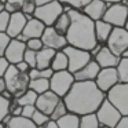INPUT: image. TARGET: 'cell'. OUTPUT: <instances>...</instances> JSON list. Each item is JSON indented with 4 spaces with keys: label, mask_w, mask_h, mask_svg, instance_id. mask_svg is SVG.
Listing matches in <instances>:
<instances>
[{
    "label": "cell",
    "mask_w": 128,
    "mask_h": 128,
    "mask_svg": "<svg viewBox=\"0 0 128 128\" xmlns=\"http://www.w3.org/2000/svg\"><path fill=\"white\" fill-rule=\"evenodd\" d=\"M34 112H36V106H22V114H21V116L25 117V118L32 120Z\"/></svg>",
    "instance_id": "60d3db41"
},
{
    "label": "cell",
    "mask_w": 128,
    "mask_h": 128,
    "mask_svg": "<svg viewBox=\"0 0 128 128\" xmlns=\"http://www.w3.org/2000/svg\"><path fill=\"white\" fill-rule=\"evenodd\" d=\"M10 42H11V39L7 36V33H0V56H4L6 48L8 47Z\"/></svg>",
    "instance_id": "ab89813d"
},
{
    "label": "cell",
    "mask_w": 128,
    "mask_h": 128,
    "mask_svg": "<svg viewBox=\"0 0 128 128\" xmlns=\"http://www.w3.org/2000/svg\"><path fill=\"white\" fill-rule=\"evenodd\" d=\"M64 52L68 56V70L72 74H74L76 72L83 69L87 64H90L94 59L91 56V54H90V51L80 50V48H76V47H70V46H68L65 48Z\"/></svg>",
    "instance_id": "5b68a950"
},
{
    "label": "cell",
    "mask_w": 128,
    "mask_h": 128,
    "mask_svg": "<svg viewBox=\"0 0 128 128\" xmlns=\"http://www.w3.org/2000/svg\"><path fill=\"white\" fill-rule=\"evenodd\" d=\"M116 69L120 83L128 84V58H120V62Z\"/></svg>",
    "instance_id": "83f0119b"
},
{
    "label": "cell",
    "mask_w": 128,
    "mask_h": 128,
    "mask_svg": "<svg viewBox=\"0 0 128 128\" xmlns=\"http://www.w3.org/2000/svg\"><path fill=\"white\" fill-rule=\"evenodd\" d=\"M40 39H42L44 47L51 48V50H54L55 52H58V51H64L65 48L68 47L66 37H64V36H61L59 33H56V32L54 30L52 26L46 28L44 33H43V36L40 37Z\"/></svg>",
    "instance_id": "7c38bea8"
},
{
    "label": "cell",
    "mask_w": 128,
    "mask_h": 128,
    "mask_svg": "<svg viewBox=\"0 0 128 128\" xmlns=\"http://www.w3.org/2000/svg\"><path fill=\"white\" fill-rule=\"evenodd\" d=\"M36 54L30 50H26L25 51V55H24V62L28 64V66L30 69H36Z\"/></svg>",
    "instance_id": "74e56055"
},
{
    "label": "cell",
    "mask_w": 128,
    "mask_h": 128,
    "mask_svg": "<svg viewBox=\"0 0 128 128\" xmlns=\"http://www.w3.org/2000/svg\"><path fill=\"white\" fill-rule=\"evenodd\" d=\"M112 30H113V26L106 24L105 21L95 22V40H96L98 44L105 46L109 36H110V33H112Z\"/></svg>",
    "instance_id": "44dd1931"
},
{
    "label": "cell",
    "mask_w": 128,
    "mask_h": 128,
    "mask_svg": "<svg viewBox=\"0 0 128 128\" xmlns=\"http://www.w3.org/2000/svg\"><path fill=\"white\" fill-rule=\"evenodd\" d=\"M34 2H36L37 7H42V6H46V4H48V3H52L55 0H34Z\"/></svg>",
    "instance_id": "bcb514c9"
},
{
    "label": "cell",
    "mask_w": 128,
    "mask_h": 128,
    "mask_svg": "<svg viewBox=\"0 0 128 128\" xmlns=\"http://www.w3.org/2000/svg\"><path fill=\"white\" fill-rule=\"evenodd\" d=\"M2 11H4V3L0 2V12H2Z\"/></svg>",
    "instance_id": "f907efd6"
},
{
    "label": "cell",
    "mask_w": 128,
    "mask_h": 128,
    "mask_svg": "<svg viewBox=\"0 0 128 128\" xmlns=\"http://www.w3.org/2000/svg\"><path fill=\"white\" fill-rule=\"evenodd\" d=\"M121 58H128V48L125 50V52L122 54V56H121Z\"/></svg>",
    "instance_id": "681fc988"
},
{
    "label": "cell",
    "mask_w": 128,
    "mask_h": 128,
    "mask_svg": "<svg viewBox=\"0 0 128 128\" xmlns=\"http://www.w3.org/2000/svg\"><path fill=\"white\" fill-rule=\"evenodd\" d=\"M95 114L98 117V121H99L100 127H105V128H114L122 117L120 114V112L108 99L103 100V103L99 106V109L96 110Z\"/></svg>",
    "instance_id": "ba28073f"
},
{
    "label": "cell",
    "mask_w": 128,
    "mask_h": 128,
    "mask_svg": "<svg viewBox=\"0 0 128 128\" xmlns=\"http://www.w3.org/2000/svg\"><path fill=\"white\" fill-rule=\"evenodd\" d=\"M62 12H64V6L59 3L58 0H55L52 3L46 4V6L37 7L33 17L36 20H39L40 22H43L48 28V26H52L55 24V21L59 18V15Z\"/></svg>",
    "instance_id": "52a82bcc"
},
{
    "label": "cell",
    "mask_w": 128,
    "mask_h": 128,
    "mask_svg": "<svg viewBox=\"0 0 128 128\" xmlns=\"http://www.w3.org/2000/svg\"><path fill=\"white\" fill-rule=\"evenodd\" d=\"M106 99L103 94L94 81L88 83H74L70 91L64 98L69 113L84 116V114L96 113L99 106Z\"/></svg>",
    "instance_id": "6da1fadb"
},
{
    "label": "cell",
    "mask_w": 128,
    "mask_h": 128,
    "mask_svg": "<svg viewBox=\"0 0 128 128\" xmlns=\"http://www.w3.org/2000/svg\"><path fill=\"white\" fill-rule=\"evenodd\" d=\"M8 66H10V64L7 62V59L4 56H0V77H4Z\"/></svg>",
    "instance_id": "b9f144b4"
},
{
    "label": "cell",
    "mask_w": 128,
    "mask_h": 128,
    "mask_svg": "<svg viewBox=\"0 0 128 128\" xmlns=\"http://www.w3.org/2000/svg\"><path fill=\"white\" fill-rule=\"evenodd\" d=\"M69 113V110H68V108H66V105H65V102H64V99L61 100V102L56 105V108L54 109V112L51 113V116H50V120H52V121H58V120H61L62 117H65L66 114Z\"/></svg>",
    "instance_id": "1f68e13d"
},
{
    "label": "cell",
    "mask_w": 128,
    "mask_h": 128,
    "mask_svg": "<svg viewBox=\"0 0 128 128\" xmlns=\"http://www.w3.org/2000/svg\"><path fill=\"white\" fill-rule=\"evenodd\" d=\"M4 125H7V128H37L30 118H25V117H22V116L11 117L10 121Z\"/></svg>",
    "instance_id": "d4e9b609"
},
{
    "label": "cell",
    "mask_w": 128,
    "mask_h": 128,
    "mask_svg": "<svg viewBox=\"0 0 128 128\" xmlns=\"http://www.w3.org/2000/svg\"><path fill=\"white\" fill-rule=\"evenodd\" d=\"M100 72V68L96 62L92 59L90 64H87L83 69H80L78 72H76L73 74L76 83H88V81H95Z\"/></svg>",
    "instance_id": "e0dca14e"
},
{
    "label": "cell",
    "mask_w": 128,
    "mask_h": 128,
    "mask_svg": "<svg viewBox=\"0 0 128 128\" xmlns=\"http://www.w3.org/2000/svg\"><path fill=\"white\" fill-rule=\"evenodd\" d=\"M42 128H59V127H58V122H56V121H52V120H50V121H48L47 124H44Z\"/></svg>",
    "instance_id": "f6af8a7d"
},
{
    "label": "cell",
    "mask_w": 128,
    "mask_h": 128,
    "mask_svg": "<svg viewBox=\"0 0 128 128\" xmlns=\"http://www.w3.org/2000/svg\"><path fill=\"white\" fill-rule=\"evenodd\" d=\"M28 18L22 14V12H15V14H10V22L7 26V36L10 39H17L21 33L24 32L26 24H28Z\"/></svg>",
    "instance_id": "2e32d148"
},
{
    "label": "cell",
    "mask_w": 128,
    "mask_h": 128,
    "mask_svg": "<svg viewBox=\"0 0 128 128\" xmlns=\"http://www.w3.org/2000/svg\"><path fill=\"white\" fill-rule=\"evenodd\" d=\"M100 2H103V3L106 4V6H113V4H118V3H121L122 0H100Z\"/></svg>",
    "instance_id": "7dc6e473"
},
{
    "label": "cell",
    "mask_w": 128,
    "mask_h": 128,
    "mask_svg": "<svg viewBox=\"0 0 128 128\" xmlns=\"http://www.w3.org/2000/svg\"><path fill=\"white\" fill-rule=\"evenodd\" d=\"M96 84V87L103 92L108 94L113 87H116L120 83L118 80V74H117V69L116 68H108V69H100L99 74H98L96 80L94 81Z\"/></svg>",
    "instance_id": "8fae6325"
},
{
    "label": "cell",
    "mask_w": 128,
    "mask_h": 128,
    "mask_svg": "<svg viewBox=\"0 0 128 128\" xmlns=\"http://www.w3.org/2000/svg\"><path fill=\"white\" fill-rule=\"evenodd\" d=\"M94 61L99 65L100 69H108V68H117L120 58L117 55H114L106 46H103L99 52L94 56Z\"/></svg>",
    "instance_id": "d6986e66"
},
{
    "label": "cell",
    "mask_w": 128,
    "mask_h": 128,
    "mask_svg": "<svg viewBox=\"0 0 128 128\" xmlns=\"http://www.w3.org/2000/svg\"><path fill=\"white\" fill-rule=\"evenodd\" d=\"M46 28H47V26H46L44 24L40 22L39 20H36V18L33 17L32 20L28 21L24 32L17 37V39L22 43H26L28 40H32V39H40V37L43 36V33H44Z\"/></svg>",
    "instance_id": "5bb4252c"
},
{
    "label": "cell",
    "mask_w": 128,
    "mask_h": 128,
    "mask_svg": "<svg viewBox=\"0 0 128 128\" xmlns=\"http://www.w3.org/2000/svg\"><path fill=\"white\" fill-rule=\"evenodd\" d=\"M122 4H124V6H125V7H127V8H128V2H125V3H122Z\"/></svg>",
    "instance_id": "db71d44e"
},
{
    "label": "cell",
    "mask_w": 128,
    "mask_h": 128,
    "mask_svg": "<svg viewBox=\"0 0 128 128\" xmlns=\"http://www.w3.org/2000/svg\"><path fill=\"white\" fill-rule=\"evenodd\" d=\"M55 56V51L44 47L36 54V69H51V62Z\"/></svg>",
    "instance_id": "ffe728a7"
},
{
    "label": "cell",
    "mask_w": 128,
    "mask_h": 128,
    "mask_svg": "<svg viewBox=\"0 0 128 128\" xmlns=\"http://www.w3.org/2000/svg\"><path fill=\"white\" fill-rule=\"evenodd\" d=\"M4 91H7L6 81H4V78H3V77H0V94H3Z\"/></svg>",
    "instance_id": "c3c4849f"
},
{
    "label": "cell",
    "mask_w": 128,
    "mask_h": 128,
    "mask_svg": "<svg viewBox=\"0 0 128 128\" xmlns=\"http://www.w3.org/2000/svg\"><path fill=\"white\" fill-rule=\"evenodd\" d=\"M52 70L51 69H30L29 72V78L30 80H37V78H46V80H50L51 76H52Z\"/></svg>",
    "instance_id": "4dcf8cb0"
},
{
    "label": "cell",
    "mask_w": 128,
    "mask_h": 128,
    "mask_svg": "<svg viewBox=\"0 0 128 128\" xmlns=\"http://www.w3.org/2000/svg\"><path fill=\"white\" fill-rule=\"evenodd\" d=\"M125 2H128V0H122V2H121V3H125Z\"/></svg>",
    "instance_id": "11a10c76"
},
{
    "label": "cell",
    "mask_w": 128,
    "mask_h": 128,
    "mask_svg": "<svg viewBox=\"0 0 128 128\" xmlns=\"http://www.w3.org/2000/svg\"><path fill=\"white\" fill-rule=\"evenodd\" d=\"M8 22H10V14L4 10V11L0 12V33H6Z\"/></svg>",
    "instance_id": "f35d334b"
},
{
    "label": "cell",
    "mask_w": 128,
    "mask_h": 128,
    "mask_svg": "<svg viewBox=\"0 0 128 128\" xmlns=\"http://www.w3.org/2000/svg\"><path fill=\"white\" fill-rule=\"evenodd\" d=\"M58 2L62 4V6H68V7H70V8H73V10L81 11L87 4L91 3L92 0H58Z\"/></svg>",
    "instance_id": "d6a6232c"
},
{
    "label": "cell",
    "mask_w": 128,
    "mask_h": 128,
    "mask_svg": "<svg viewBox=\"0 0 128 128\" xmlns=\"http://www.w3.org/2000/svg\"><path fill=\"white\" fill-rule=\"evenodd\" d=\"M3 78L6 81L7 91L12 95L14 99H18L21 95H24L29 90V83H30L29 76L25 73H21L14 65L8 66Z\"/></svg>",
    "instance_id": "3957f363"
},
{
    "label": "cell",
    "mask_w": 128,
    "mask_h": 128,
    "mask_svg": "<svg viewBox=\"0 0 128 128\" xmlns=\"http://www.w3.org/2000/svg\"><path fill=\"white\" fill-rule=\"evenodd\" d=\"M114 128H128V116H122L121 120L118 121V124Z\"/></svg>",
    "instance_id": "ee69618b"
},
{
    "label": "cell",
    "mask_w": 128,
    "mask_h": 128,
    "mask_svg": "<svg viewBox=\"0 0 128 128\" xmlns=\"http://www.w3.org/2000/svg\"><path fill=\"white\" fill-rule=\"evenodd\" d=\"M106 10H108V6H106L103 2H100V0H92L91 3H88L83 10H81V12H83L86 17H88L91 21L98 22V21L103 20Z\"/></svg>",
    "instance_id": "ac0fdd59"
},
{
    "label": "cell",
    "mask_w": 128,
    "mask_h": 128,
    "mask_svg": "<svg viewBox=\"0 0 128 128\" xmlns=\"http://www.w3.org/2000/svg\"><path fill=\"white\" fill-rule=\"evenodd\" d=\"M26 51V44L20 42L18 39H11L8 47L6 48L4 52V58L7 59L10 65H17L24 61V55Z\"/></svg>",
    "instance_id": "9a60e30c"
},
{
    "label": "cell",
    "mask_w": 128,
    "mask_h": 128,
    "mask_svg": "<svg viewBox=\"0 0 128 128\" xmlns=\"http://www.w3.org/2000/svg\"><path fill=\"white\" fill-rule=\"evenodd\" d=\"M25 0H6L4 2V10L8 14H15V12L22 11V6Z\"/></svg>",
    "instance_id": "f546056e"
},
{
    "label": "cell",
    "mask_w": 128,
    "mask_h": 128,
    "mask_svg": "<svg viewBox=\"0 0 128 128\" xmlns=\"http://www.w3.org/2000/svg\"><path fill=\"white\" fill-rule=\"evenodd\" d=\"M68 12H69L70 20H72L69 32L65 36L68 46L80 48V50L91 51L98 44L95 40V22L91 21L88 17H86L78 10L70 8Z\"/></svg>",
    "instance_id": "7a4b0ae2"
},
{
    "label": "cell",
    "mask_w": 128,
    "mask_h": 128,
    "mask_svg": "<svg viewBox=\"0 0 128 128\" xmlns=\"http://www.w3.org/2000/svg\"><path fill=\"white\" fill-rule=\"evenodd\" d=\"M100 128H105V127H100Z\"/></svg>",
    "instance_id": "6f0895ef"
},
{
    "label": "cell",
    "mask_w": 128,
    "mask_h": 128,
    "mask_svg": "<svg viewBox=\"0 0 128 128\" xmlns=\"http://www.w3.org/2000/svg\"><path fill=\"white\" fill-rule=\"evenodd\" d=\"M25 44H26V50H30V51H33V52H39V51H42L43 48H44L42 39H32V40H28Z\"/></svg>",
    "instance_id": "8d00e7d4"
},
{
    "label": "cell",
    "mask_w": 128,
    "mask_h": 128,
    "mask_svg": "<svg viewBox=\"0 0 128 128\" xmlns=\"http://www.w3.org/2000/svg\"><path fill=\"white\" fill-rule=\"evenodd\" d=\"M37 96H39V95H37L36 92H33L32 90H28L25 94L18 98L17 102L20 106H34L36 105V100H37Z\"/></svg>",
    "instance_id": "f1b7e54d"
},
{
    "label": "cell",
    "mask_w": 128,
    "mask_h": 128,
    "mask_svg": "<svg viewBox=\"0 0 128 128\" xmlns=\"http://www.w3.org/2000/svg\"><path fill=\"white\" fill-rule=\"evenodd\" d=\"M61 100H62V98L55 95L52 91H47V92H44V94L37 96V100H36V105L34 106H36V110L42 112L46 116L50 117L51 113L54 112V109L56 108V105Z\"/></svg>",
    "instance_id": "4fadbf2b"
},
{
    "label": "cell",
    "mask_w": 128,
    "mask_h": 128,
    "mask_svg": "<svg viewBox=\"0 0 128 128\" xmlns=\"http://www.w3.org/2000/svg\"><path fill=\"white\" fill-rule=\"evenodd\" d=\"M105 46L114 55L121 58L125 50L128 48V32L124 28H113Z\"/></svg>",
    "instance_id": "9c48e42d"
},
{
    "label": "cell",
    "mask_w": 128,
    "mask_h": 128,
    "mask_svg": "<svg viewBox=\"0 0 128 128\" xmlns=\"http://www.w3.org/2000/svg\"><path fill=\"white\" fill-rule=\"evenodd\" d=\"M15 68H17L18 70H20L21 73H25V74H29V72H30V68L28 66V64L26 62H20V64H17V65H14Z\"/></svg>",
    "instance_id": "7bdbcfd3"
},
{
    "label": "cell",
    "mask_w": 128,
    "mask_h": 128,
    "mask_svg": "<svg viewBox=\"0 0 128 128\" xmlns=\"http://www.w3.org/2000/svg\"><path fill=\"white\" fill-rule=\"evenodd\" d=\"M32 121H33V124L36 125L37 128H42L44 124H47L48 121H50V117L46 116L44 113H42V112L36 110L33 114V117H32Z\"/></svg>",
    "instance_id": "d590c367"
},
{
    "label": "cell",
    "mask_w": 128,
    "mask_h": 128,
    "mask_svg": "<svg viewBox=\"0 0 128 128\" xmlns=\"http://www.w3.org/2000/svg\"><path fill=\"white\" fill-rule=\"evenodd\" d=\"M0 2H2V3H4V2H6V0H0Z\"/></svg>",
    "instance_id": "9f6ffc18"
},
{
    "label": "cell",
    "mask_w": 128,
    "mask_h": 128,
    "mask_svg": "<svg viewBox=\"0 0 128 128\" xmlns=\"http://www.w3.org/2000/svg\"><path fill=\"white\" fill-rule=\"evenodd\" d=\"M127 20H128V8L122 3H118L108 7L102 21H105L106 24H109L113 28H124Z\"/></svg>",
    "instance_id": "30bf717a"
},
{
    "label": "cell",
    "mask_w": 128,
    "mask_h": 128,
    "mask_svg": "<svg viewBox=\"0 0 128 128\" xmlns=\"http://www.w3.org/2000/svg\"><path fill=\"white\" fill-rule=\"evenodd\" d=\"M59 128H80V116L73 113H68L65 117L58 120Z\"/></svg>",
    "instance_id": "cb8c5ba5"
},
{
    "label": "cell",
    "mask_w": 128,
    "mask_h": 128,
    "mask_svg": "<svg viewBox=\"0 0 128 128\" xmlns=\"http://www.w3.org/2000/svg\"><path fill=\"white\" fill-rule=\"evenodd\" d=\"M74 83V77L69 70L54 72L50 78V91H52L55 95L64 99Z\"/></svg>",
    "instance_id": "277c9868"
},
{
    "label": "cell",
    "mask_w": 128,
    "mask_h": 128,
    "mask_svg": "<svg viewBox=\"0 0 128 128\" xmlns=\"http://www.w3.org/2000/svg\"><path fill=\"white\" fill-rule=\"evenodd\" d=\"M70 25H72V20H70V15L68 11H64L61 15H59V18L55 21V24L52 25L54 30L56 32V33H59L61 36H66L68 32H69V28Z\"/></svg>",
    "instance_id": "7402d4cb"
},
{
    "label": "cell",
    "mask_w": 128,
    "mask_h": 128,
    "mask_svg": "<svg viewBox=\"0 0 128 128\" xmlns=\"http://www.w3.org/2000/svg\"><path fill=\"white\" fill-rule=\"evenodd\" d=\"M124 29L128 32V20H127V22H125V25H124Z\"/></svg>",
    "instance_id": "816d5d0a"
},
{
    "label": "cell",
    "mask_w": 128,
    "mask_h": 128,
    "mask_svg": "<svg viewBox=\"0 0 128 128\" xmlns=\"http://www.w3.org/2000/svg\"><path fill=\"white\" fill-rule=\"evenodd\" d=\"M37 6H36V2L34 0H25L24 2V6H22V14L25 15L28 20H32L34 15V11H36Z\"/></svg>",
    "instance_id": "836d02e7"
},
{
    "label": "cell",
    "mask_w": 128,
    "mask_h": 128,
    "mask_svg": "<svg viewBox=\"0 0 128 128\" xmlns=\"http://www.w3.org/2000/svg\"><path fill=\"white\" fill-rule=\"evenodd\" d=\"M29 90L36 92L37 95L44 94V92L50 91V80H46V78L30 80V83H29Z\"/></svg>",
    "instance_id": "484cf974"
},
{
    "label": "cell",
    "mask_w": 128,
    "mask_h": 128,
    "mask_svg": "<svg viewBox=\"0 0 128 128\" xmlns=\"http://www.w3.org/2000/svg\"><path fill=\"white\" fill-rule=\"evenodd\" d=\"M10 103H11V100L0 95V122H3L10 116Z\"/></svg>",
    "instance_id": "e575fe53"
},
{
    "label": "cell",
    "mask_w": 128,
    "mask_h": 128,
    "mask_svg": "<svg viewBox=\"0 0 128 128\" xmlns=\"http://www.w3.org/2000/svg\"><path fill=\"white\" fill-rule=\"evenodd\" d=\"M80 128H100L98 117L95 113L80 116Z\"/></svg>",
    "instance_id": "4316f807"
},
{
    "label": "cell",
    "mask_w": 128,
    "mask_h": 128,
    "mask_svg": "<svg viewBox=\"0 0 128 128\" xmlns=\"http://www.w3.org/2000/svg\"><path fill=\"white\" fill-rule=\"evenodd\" d=\"M0 128H6V125H4L3 122H0Z\"/></svg>",
    "instance_id": "f5cc1de1"
},
{
    "label": "cell",
    "mask_w": 128,
    "mask_h": 128,
    "mask_svg": "<svg viewBox=\"0 0 128 128\" xmlns=\"http://www.w3.org/2000/svg\"><path fill=\"white\" fill-rule=\"evenodd\" d=\"M51 70H52V72L68 70V56L64 51L55 52V56H54L52 62H51Z\"/></svg>",
    "instance_id": "603a6c76"
},
{
    "label": "cell",
    "mask_w": 128,
    "mask_h": 128,
    "mask_svg": "<svg viewBox=\"0 0 128 128\" xmlns=\"http://www.w3.org/2000/svg\"><path fill=\"white\" fill-rule=\"evenodd\" d=\"M106 99L120 112L121 116H128V84L118 83L106 94Z\"/></svg>",
    "instance_id": "8992f818"
}]
</instances>
